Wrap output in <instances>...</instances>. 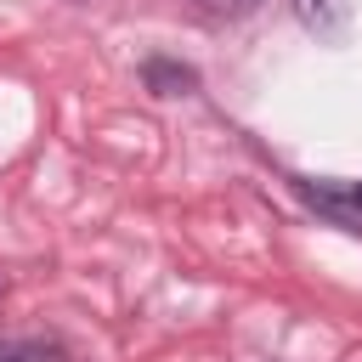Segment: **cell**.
Wrapping results in <instances>:
<instances>
[{"label":"cell","instance_id":"cell-1","mask_svg":"<svg viewBox=\"0 0 362 362\" xmlns=\"http://www.w3.org/2000/svg\"><path fill=\"white\" fill-rule=\"evenodd\" d=\"M294 11L317 40H345L351 34V0H294Z\"/></svg>","mask_w":362,"mask_h":362},{"label":"cell","instance_id":"cell-2","mask_svg":"<svg viewBox=\"0 0 362 362\" xmlns=\"http://www.w3.org/2000/svg\"><path fill=\"white\" fill-rule=\"evenodd\" d=\"M141 79H147V90H153V96H181V90H192V85H198V74H192V68L164 62V57H153V62L141 68Z\"/></svg>","mask_w":362,"mask_h":362},{"label":"cell","instance_id":"cell-3","mask_svg":"<svg viewBox=\"0 0 362 362\" xmlns=\"http://www.w3.org/2000/svg\"><path fill=\"white\" fill-rule=\"evenodd\" d=\"M57 356V345H45V339H11V345H0V362H51Z\"/></svg>","mask_w":362,"mask_h":362},{"label":"cell","instance_id":"cell-4","mask_svg":"<svg viewBox=\"0 0 362 362\" xmlns=\"http://www.w3.org/2000/svg\"><path fill=\"white\" fill-rule=\"evenodd\" d=\"M204 11H215V17H249L260 0H198Z\"/></svg>","mask_w":362,"mask_h":362},{"label":"cell","instance_id":"cell-5","mask_svg":"<svg viewBox=\"0 0 362 362\" xmlns=\"http://www.w3.org/2000/svg\"><path fill=\"white\" fill-rule=\"evenodd\" d=\"M351 204H356V209H362V187H356V192H351Z\"/></svg>","mask_w":362,"mask_h":362}]
</instances>
